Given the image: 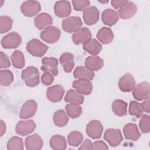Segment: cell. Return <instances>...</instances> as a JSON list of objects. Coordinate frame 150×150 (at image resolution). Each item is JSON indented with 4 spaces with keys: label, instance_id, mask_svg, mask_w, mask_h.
I'll list each match as a JSON object with an SVG mask.
<instances>
[{
    "label": "cell",
    "instance_id": "ac0fdd59",
    "mask_svg": "<svg viewBox=\"0 0 150 150\" xmlns=\"http://www.w3.org/2000/svg\"><path fill=\"white\" fill-rule=\"evenodd\" d=\"M54 12L56 16L59 18L68 16L71 12L70 2L67 1H57L54 4Z\"/></svg>",
    "mask_w": 150,
    "mask_h": 150
},
{
    "label": "cell",
    "instance_id": "2e32d148",
    "mask_svg": "<svg viewBox=\"0 0 150 150\" xmlns=\"http://www.w3.org/2000/svg\"><path fill=\"white\" fill-rule=\"evenodd\" d=\"M64 94V89L61 85H54L49 87L46 91V97L50 101L57 103L62 100Z\"/></svg>",
    "mask_w": 150,
    "mask_h": 150
},
{
    "label": "cell",
    "instance_id": "d590c367",
    "mask_svg": "<svg viewBox=\"0 0 150 150\" xmlns=\"http://www.w3.org/2000/svg\"><path fill=\"white\" fill-rule=\"evenodd\" d=\"M83 135L77 131H73L71 132L67 137L69 144L72 146H79L83 141Z\"/></svg>",
    "mask_w": 150,
    "mask_h": 150
},
{
    "label": "cell",
    "instance_id": "ffe728a7",
    "mask_svg": "<svg viewBox=\"0 0 150 150\" xmlns=\"http://www.w3.org/2000/svg\"><path fill=\"white\" fill-rule=\"evenodd\" d=\"M123 132L127 139L133 141H137L141 136L137 125L133 123H128L125 125L123 128Z\"/></svg>",
    "mask_w": 150,
    "mask_h": 150
},
{
    "label": "cell",
    "instance_id": "e575fe53",
    "mask_svg": "<svg viewBox=\"0 0 150 150\" xmlns=\"http://www.w3.org/2000/svg\"><path fill=\"white\" fill-rule=\"evenodd\" d=\"M13 81V73L9 70L0 71V83L2 86H9Z\"/></svg>",
    "mask_w": 150,
    "mask_h": 150
},
{
    "label": "cell",
    "instance_id": "277c9868",
    "mask_svg": "<svg viewBox=\"0 0 150 150\" xmlns=\"http://www.w3.org/2000/svg\"><path fill=\"white\" fill-rule=\"evenodd\" d=\"M41 9L40 3L37 1H26L21 6L22 13L27 17H32L38 14Z\"/></svg>",
    "mask_w": 150,
    "mask_h": 150
},
{
    "label": "cell",
    "instance_id": "f6af8a7d",
    "mask_svg": "<svg viewBox=\"0 0 150 150\" xmlns=\"http://www.w3.org/2000/svg\"><path fill=\"white\" fill-rule=\"evenodd\" d=\"M128 1L126 0H112L111 2V5L115 9H118L121 8L124 4H125Z\"/></svg>",
    "mask_w": 150,
    "mask_h": 150
},
{
    "label": "cell",
    "instance_id": "9a60e30c",
    "mask_svg": "<svg viewBox=\"0 0 150 150\" xmlns=\"http://www.w3.org/2000/svg\"><path fill=\"white\" fill-rule=\"evenodd\" d=\"M72 87L79 93L89 95L92 91L93 85L90 81L86 79H80L73 82Z\"/></svg>",
    "mask_w": 150,
    "mask_h": 150
},
{
    "label": "cell",
    "instance_id": "836d02e7",
    "mask_svg": "<svg viewBox=\"0 0 150 150\" xmlns=\"http://www.w3.org/2000/svg\"><path fill=\"white\" fill-rule=\"evenodd\" d=\"M23 139L16 136L11 138L7 143V149L8 150H22L23 149Z\"/></svg>",
    "mask_w": 150,
    "mask_h": 150
},
{
    "label": "cell",
    "instance_id": "3957f363",
    "mask_svg": "<svg viewBox=\"0 0 150 150\" xmlns=\"http://www.w3.org/2000/svg\"><path fill=\"white\" fill-rule=\"evenodd\" d=\"M60 34V30L58 28L50 26L41 32L40 37L48 43H54L59 39Z\"/></svg>",
    "mask_w": 150,
    "mask_h": 150
},
{
    "label": "cell",
    "instance_id": "30bf717a",
    "mask_svg": "<svg viewBox=\"0 0 150 150\" xmlns=\"http://www.w3.org/2000/svg\"><path fill=\"white\" fill-rule=\"evenodd\" d=\"M103 127L98 120H91L86 127L87 134L92 139H98L101 137Z\"/></svg>",
    "mask_w": 150,
    "mask_h": 150
},
{
    "label": "cell",
    "instance_id": "cb8c5ba5",
    "mask_svg": "<svg viewBox=\"0 0 150 150\" xmlns=\"http://www.w3.org/2000/svg\"><path fill=\"white\" fill-rule=\"evenodd\" d=\"M84 64L86 67L92 71H98L104 66V60L98 56H91L86 59Z\"/></svg>",
    "mask_w": 150,
    "mask_h": 150
},
{
    "label": "cell",
    "instance_id": "bcb514c9",
    "mask_svg": "<svg viewBox=\"0 0 150 150\" xmlns=\"http://www.w3.org/2000/svg\"><path fill=\"white\" fill-rule=\"evenodd\" d=\"M79 149H92V144L90 139H86Z\"/></svg>",
    "mask_w": 150,
    "mask_h": 150
},
{
    "label": "cell",
    "instance_id": "7402d4cb",
    "mask_svg": "<svg viewBox=\"0 0 150 150\" xmlns=\"http://www.w3.org/2000/svg\"><path fill=\"white\" fill-rule=\"evenodd\" d=\"M53 19L51 16L47 13L38 14L34 19V23L37 29L41 30L46 28L52 25Z\"/></svg>",
    "mask_w": 150,
    "mask_h": 150
},
{
    "label": "cell",
    "instance_id": "74e56055",
    "mask_svg": "<svg viewBox=\"0 0 150 150\" xmlns=\"http://www.w3.org/2000/svg\"><path fill=\"white\" fill-rule=\"evenodd\" d=\"M129 113L131 115L135 116L137 118H140L144 113L141 104L135 101H131L129 103Z\"/></svg>",
    "mask_w": 150,
    "mask_h": 150
},
{
    "label": "cell",
    "instance_id": "b9f144b4",
    "mask_svg": "<svg viewBox=\"0 0 150 150\" xmlns=\"http://www.w3.org/2000/svg\"><path fill=\"white\" fill-rule=\"evenodd\" d=\"M53 76L50 72H45L41 77L42 83L45 86L50 85L53 83Z\"/></svg>",
    "mask_w": 150,
    "mask_h": 150
},
{
    "label": "cell",
    "instance_id": "6da1fadb",
    "mask_svg": "<svg viewBox=\"0 0 150 150\" xmlns=\"http://www.w3.org/2000/svg\"><path fill=\"white\" fill-rule=\"evenodd\" d=\"M22 79L28 87H33L39 83V73L36 67L29 66L22 71Z\"/></svg>",
    "mask_w": 150,
    "mask_h": 150
},
{
    "label": "cell",
    "instance_id": "60d3db41",
    "mask_svg": "<svg viewBox=\"0 0 150 150\" xmlns=\"http://www.w3.org/2000/svg\"><path fill=\"white\" fill-rule=\"evenodd\" d=\"M71 2L74 9L77 11H81L86 9L90 4V2L88 0L72 1Z\"/></svg>",
    "mask_w": 150,
    "mask_h": 150
},
{
    "label": "cell",
    "instance_id": "ab89813d",
    "mask_svg": "<svg viewBox=\"0 0 150 150\" xmlns=\"http://www.w3.org/2000/svg\"><path fill=\"white\" fill-rule=\"evenodd\" d=\"M139 128L142 132L147 134L150 129V117L148 115H142L139 121Z\"/></svg>",
    "mask_w": 150,
    "mask_h": 150
},
{
    "label": "cell",
    "instance_id": "681fc988",
    "mask_svg": "<svg viewBox=\"0 0 150 150\" xmlns=\"http://www.w3.org/2000/svg\"><path fill=\"white\" fill-rule=\"evenodd\" d=\"M98 2H101V3H103V4H105V3H107V2H108V1H98Z\"/></svg>",
    "mask_w": 150,
    "mask_h": 150
},
{
    "label": "cell",
    "instance_id": "484cf974",
    "mask_svg": "<svg viewBox=\"0 0 150 150\" xmlns=\"http://www.w3.org/2000/svg\"><path fill=\"white\" fill-rule=\"evenodd\" d=\"M97 38L104 45L110 43L114 39V33L108 27L101 28L97 34Z\"/></svg>",
    "mask_w": 150,
    "mask_h": 150
},
{
    "label": "cell",
    "instance_id": "603a6c76",
    "mask_svg": "<svg viewBox=\"0 0 150 150\" xmlns=\"http://www.w3.org/2000/svg\"><path fill=\"white\" fill-rule=\"evenodd\" d=\"M119 16L117 12L111 9L104 10L101 14V20L103 23L108 26L115 25L118 21Z\"/></svg>",
    "mask_w": 150,
    "mask_h": 150
},
{
    "label": "cell",
    "instance_id": "52a82bcc",
    "mask_svg": "<svg viewBox=\"0 0 150 150\" xmlns=\"http://www.w3.org/2000/svg\"><path fill=\"white\" fill-rule=\"evenodd\" d=\"M21 42V36L18 33L12 32L2 38L1 45L5 49H14L18 47Z\"/></svg>",
    "mask_w": 150,
    "mask_h": 150
},
{
    "label": "cell",
    "instance_id": "83f0119b",
    "mask_svg": "<svg viewBox=\"0 0 150 150\" xmlns=\"http://www.w3.org/2000/svg\"><path fill=\"white\" fill-rule=\"evenodd\" d=\"M83 49L94 56L97 55L102 49V45L95 39H91L83 44Z\"/></svg>",
    "mask_w": 150,
    "mask_h": 150
},
{
    "label": "cell",
    "instance_id": "d6986e66",
    "mask_svg": "<svg viewBox=\"0 0 150 150\" xmlns=\"http://www.w3.org/2000/svg\"><path fill=\"white\" fill-rule=\"evenodd\" d=\"M41 69L45 72H50L54 76L58 74V61L54 57H45L42 59Z\"/></svg>",
    "mask_w": 150,
    "mask_h": 150
},
{
    "label": "cell",
    "instance_id": "8992f818",
    "mask_svg": "<svg viewBox=\"0 0 150 150\" xmlns=\"http://www.w3.org/2000/svg\"><path fill=\"white\" fill-rule=\"evenodd\" d=\"M104 139L111 146H117L123 140L121 132L119 129L108 128L105 130L104 134Z\"/></svg>",
    "mask_w": 150,
    "mask_h": 150
},
{
    "label": "cell",
    "instance_id": "d4e9b609",
    "mask_svg": "<svg viewBox=\"0 0 150 150\" xmlns=\"http://www.w3.org/2000/svg\"><path fill=\"white\" fill-rule=\"evenodd\" d=\"M59 61L63 66L64 71L66 73H70L74 66V55L69 52L63 53L59 58Z\"/></svg>",
    "mask_w": 150,
    "mask_h": 150
},
{
    "label": "cell",
    "instance_id": "8d00e7d4",
    "mask_svg": "<svg viewBox=\"0 0 150 150\" xmlns=\"http://www.w3.org/2000/svg\"><path fill=\"white\" fill-rule=\"evenodd\" d=\"M67 115L71 118H77L80 116L82 112L81 107L79 105L68 104L65 106Z\"/></svg>",
    "mask_w": 150,
    "mask_h": 150
},
{
    "label": "cell",
    "instance_id": "c3c4849f",
    "mask_svg": "<svg viewBox=\"0 0 150 150\" xmlns=\"http://www.w3.org/2000/svg\"><path fill=\"white\" fill-rule=\"evenodd\" d=\"M1 137H2L3 135V134L6 131V125L5 124L4 122V121L2 120H1Z\"/></svg>",
    "mask_w": 150,
    "mask_h": 150
},
{
    "label": "cell",
    "instance_id": "f1b7e54d",
    "mask_svg": "<svg viewBox=\"0 0 150 150\" xmlns=\"http://www.w3.org/2000/svg\"><path fill=\"white\" fill-rule=\"evenodd\" d=\"M73 76L76 79H86L91 80L94 77V73L86 67L77 66L74 70Z\"/></svg>",
    "mask_w": 150,
    "mask_h": 150
},
{
    "label": "cell",
    "instance_id": "ba28073f",
    "mask_svg": "<svg viewBox=\"0 0 150 150\" xmlns=\"http://www.w3.org/2000/svg\"><path fill=\"white\" fill-rule=\"evenodd\" d=\"M36 124L32 120L20 121L15 127V131L17 134L21 136H26L32 133L36 128Z\"/></svg>",
    "mask_w": 150,
    "mask_h": 150
},
{
    "label": "cell",
    "instance_id": "4dcf8cb0",
    "mask_svg": "<svg viewBox=\"0 0 150 150\" xmlns=\"http://www.w3.org/2000/svg\"><path fill=\"white\" fill-rule=\"evenodd\" d=\"M112 110L118 116L122 117L127 114V103L121 100H115L112 104Z\"/></svg>",
    "mask_w": 150,
    "mask_h": 150
},
{
    "label": "cell",
    "instance_id": "e0dca14e",
    "mask_svg": "<svg viewBox=\"0 0 150 150\" xmlns=\"http://www.w3.org/2000/svg\"><path fill=\"white\" fill-rule=\"evenodd\" d=\"M137 11V5L131 1H127L119 8L118 14L121 19H128L134 16Z\"/></svg>",
    "mask_w": 150,
    "mask_h": 150
},
{
    "label": "cell",
    "instance_id": "7bdbcfd3",
    "mask_svg": "<svg viewBox=\"0 0 150 150\" xmlns=\"http://www.w3.org/2000/svg\"><path fill=\"white\" fill-rule=\"evenodd\" d=\"M11 65V63L8 56L3 53L2 52H0V67L7 68L9 67Z\"/></svg>",
    "mask_w": 150,
    "mask_h": 150
},
{
    "label": "cell",
    "instance_id": "f35d334b",
    "mask_svg": "<svg viewBox=\"0 0 150 150\" xmlns=\"http://www.w3.org/2000/svg\"><path fill=\"white\" fill-rule=\"evenodd\" d=\"M13 21L9 16H1L0 17V33H4L8 32L12 26Z\"/></svg>",
    "mask_w": 150,
    "mask_h": 150
},
{
    "label": "cell",
    "instance_id": "8fae6325",
    "mask_svg": "<svg viewBox=\"0 0 150 150\" xmlns=\"http://www.w3.org/2000/svg\"><path fill=\"white\" fill-rule=\"evenodd\" d=\"M100 13L95 6H92L84 10L83 18L84 23L87 25H93L99 20Z\"/></svg>",
    "mask_w": 150,
    "mask_h": 150
},
{
    "label": "cell",
    "instance_id": "4fadbf2b",
    "mask_svg": "<svg viewBox=\"0 0 150 150\" xmlns=\"http://www.w3.org/2000/svg\"><path fill=\"white\" fill-rule=\"evenodd\" d=\"M37 104L33 100H28L22 105L19 117L21 119H27L33 117L37 110Z\"/></svg>",
    "mask_w": 150,
    "mask_h": 150
},
{
    "label": "cell",
    "instance_id": "7dc6e473",
    "mask_svg": "<svg viewBox=\"0 0 150 150\" xmlns=\"http://www.w3.org/2000/svg\"><path fill=\"white\" fill-rule=\"evenodd\" d=\"M149 97H147L145 100L142 103L141 105L143 108L144 111H145L147 113H149L150 111V104H149Z\"/></svg>",
    "mask_w": 150,
    "mask_h": 150
},
{
    "label": "cell",
    "instance_id": "9c48e42d",
    "mask_svg": "<svg viewBox=\"0 0 150 150\" xmlns=\"http://www.w3.org/2000/svg\"><path fill=\"white\" fill-rule=\"evenodd\" d=\"M132 95L135 99L141 101L146 99L149 95V84L147 81H142L135 86L132 90Z\"/></svg>",
    "mask_w": 150,
    "mask_h": 150
},
{
    "label": "cell",
    "instance_id": "f546056e",
    "mask_svg": "<svg viewBox=\"0 0 150 150\" xmlns=\"http://www.w3.org/2000/svg\"><path fill=\"white\" fill-rule=\"evenodd\" d=\"M50 145L53 149L62 150L67 147L66 138L60 135H54L50 139Z\"/></svg>",
    "mask_w": 150,
    "mask_h": 150
},
{
    "label": "cell",
    "instance_id": "7a4b0ae2",
    "mask_svg": "<svg viewBox=\"0 0 150 150\" xmlns=\"http://www.w3.org/2000/svg\"><path fill=\"white\" fill-rule=\"evenodd\" d=\"M26 49L32 56L40 57L46 53L49 47L39 40L33 39L27 43Z\"/></svg>",
    "mask_w": 150,
    "mask_h": 150
},
{
    "label": "cell",
    "instance_id": "1f68e13d",
    "mask_svg": "<svg viewBox=\"0 0 150 150\" xmlns=\"http://www.w3.org/2000/svg\"><path fill=\"white\" fill-rule=\"evenodd\" d=\"M69 121L67 114L63 110H59L54 112L53 115V122L54 124L59 127L65 126Z\"/></svg>",
    "mask_w": 150,
    "mask_h": 150
},
{
    "label": "cell",
    "instance_id": "5b68a950",
    "mask_svg": "<svg viewBox=\"0 0 150 150\" xmlns=\"http://www.w3.org/2000/svg\"><path fill=\"white\" fill-rule=\"evenodd\" d=\"M82 25L81 19L79 16H70L62 21V27L67 33H74L81 28Z\"/></svg>",
    "mask_w": 150,
    "mask_h": 150
},
{
    "label": "cell",
    "instance_id": "7c38bea8",
    "mask_svg": "<svg viewBox=\"0 0 150 150\" xmlns=\"http://www.w3.org/2000/svg\"><path fill=\"white\" fill-rule=\"evenodd\" d=\"M135 86V81L133 76L129 73L124 74L118 81V87L123 92H130Z\"/></svg>",
    "mask_w": 150,
    "mask_h": 150
},
{
    "label": "cell",
    "instance_id": "ee69618b",
    "mask_svg": "<svg viewBox=\"0 0 150 150\" xmlns=\"http://www.w3.org/2000/svg\"><path fill=\"white\" fill-rule=\"evenodd\" d=\"M108 149V146L103 141H97L92 144V149L107 150Z\"/></svg>",
    "mask_w": 150,
    "mask_h": 150
},
{
    "label": "cell",
    "instance_id": "5bb4252c",
    "mask_svg": "<svg viewBox=\"0 0 150 150\" xmlns=\"http://www.w3.org/2000/svg\"><path fill=\"white\" fill-rule=\"evenodd\" d=\"M71 38L75 45L84 44L91 39V33L88 28L83 27L74 32Z\"/></svg>",
    "mask_w": 150,
    "mask_h": 150
},
{
    "label": "cell",
    "instance_id": "d6a6232c",
    "mask_svg": "<svg viewBox=\"0 0 150 150\" xmlns=\"http://www.w3.org/2000/svg\"><path fill=\"white\" fill-rule=\"evenodd\" d=\"M13 66L16 69H22L25 66V57L22 52L19 50H15L11 56Z\"/></svg>",
    "mask_w": 150,
    "mask_h": 150
},
{
    "label": "cell",
    "instance_id": "4316f807",
    "mask_svg": "<svg viewBox=\"0 0 150 150\" xmlns=\"http://www.w3.org/2000/svg\"><path fill=\"white\" fill-rule=\"evenodd\" d=\"M64 101L70 104L80 105L83 103L84 97L76 90L70 89L67 92L64 97Z\"/></svg>",
    "mask_w": 150,
    "mask_h": 150
},
{
    "label": "cell",
    "instance_id": "44dd1931",
    "mask_svg": "<svg viewBox=\"0 0 150 150\" xmlns=\"http://www.w3.org/2000/svg\"><path fill=\"white\" fill-rule=\"evenodd\" d=\"M43 145V140L38 134L28 136L25 139V146L28 150L40 149Z\"/></svg>",
    "mask_w": 150,
    "mask_h": 150
}]
</instances>
